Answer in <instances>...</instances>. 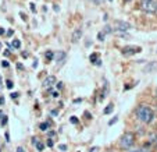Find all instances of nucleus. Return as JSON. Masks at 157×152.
<instances>
[{"instance_id": "nucleus-1", "label": "nucleus", "mask_w": 157, "mask_h": 152, "mask_svg": "<svg viewBox=\"0 0 157 152\" xmlns=\"http://www.w3.org/2000/svg\"><path fill=\"white\" fill-rule=\"evenodd\" d=\"M135 114H136V119L139 122H142L143 124H149L154 119L153 109L150 106H147V105H139L136 107V110H135Z\"/></svg>"}, {"instance_id": "nucleus-2", "label": "nucleus", "mask_w": 157, "mask_h": 152, "mask_svg": "<svg viewBox=\"0 0 157 152\" xmlns=\"http://www.w3.org/2000/svg\"><path fill=\"white\" fill-rule=\"evenodd\" d=\"M135 144V134L133 133H124L120 138V148L121 149H131Z\"/></svg>"}, {"instance_id": "nucleus-3", "label": "nucleus", "mask_w": 157, "mask_h": 152, "mask_svg": "<svg viewBox=\"0 0 157 152\" xmlns=\"http://www.w3.org/2000/svg\"><path fill=\"white\" fill-rule=\"evenodd\" d=\"M139 7L146 14H154L157 13V0H140Z\"/></svg>"}, {"instance_id": "nucleus-4", "label": "nucleus", "mask_w": 157, "mask_h": 152, "mask_svg": "<svg viewBox=\"0 0 157 152\" xmlns=\"http://www.w3.org/2000/svg\"><path fill=\"white\" fill-rule=\"evenodd\" d=\"M114 30L116 31H120V32H125V31L131 30V24L129 22H127V21H121V20H116L114 21Z\"/></svg>"}, {"instance_id": "nucleus-5", "label": "nucleus", "mask_w": 157, "mask_h": 152, "mask_svg": "<svg viewBox=\"0 0 157 152\" xmlns=\"http://www.w3.org/2000/svg\"><path fill=\"white\" fill-rule=\"evenodd\" d=\"M121 52L124 56H132V54H136L139 52H142V48L140 46H125V48H122Z\"/></svg>"}, {"instance_id": "nucleus-6", "label": "nucleus", "mask_w": 157, "mask_h": 152, "mask_svg": "<svg viewBox=\"0 0 157 152\" xmlns=\"http://www.w3.org/2000/svg\"><path fill=\"white\" fill-rule=\"evenodd\" d=\"M54 84H56V77H54V75H49V77H46L44 81H43V88L44 90H48V88L53 86Z\"/></svg>"}, {"instance_id": "nucleus-7", "label": "nucleus", "mask_w": 157, "mask_h": 152, "mask_svg": "<svg viewBox=\"0 0 157 152\" xmlns=\"http://www.w3.org/2000/svg\"><path fill=\"white\" fill-rule=\"evenodd\" d=\"M82 36V30L81 28H77V30L72 32V42H78Z\"/></svg>"}, {"instance_id": "nucleus-8", "label": "nucleus", "mask_w": 157, "mask_h": 152, "mask_svg": "<svg viewBox=\"0 0 157 152\" xmlns=\"http://www.w3.org/2000/svg\"><path fill=\"white\" fill-rule=\"evenodd\" d=\"M90 62L93 63V64H96V66H100L101 63H100V59H99V54L98 53H93L90 54Z\"/></svg>"}, {"instance_id": "nucleus-9", "label": "nucleus", "mask_w": 157, "mask_h": 152, "mask_svg": "<svg viewBox=\"0 0 157 152\" xmlns=\"http://www.w3.org/2000/svg\"><path fill=\"white\" fill-rule=\"evenodd\" d=\"M154 69H157V63H150V64H147V66L145 67V73H151Z\"/></svg>"}, {"instance_id": "nucleus-10", "label": "nucleus", "mask_w": 157, "mask_h": 152, "mask_svg": "<svg viewBox=\"0 0 157 152\" xmlns=\"http://www.w3.org/2000/svg\"><path fill=\"white\" fill-rule=\"evenodd\" d=\"M149 144H153V145H157V133H153L149 137Z\"/></svg>"}, {"instance_id": "nucleus-11", "label": "nucleus", "mask_w": 157, "mask_h": 152, "mask_svg": "<svg viewBox=\"0 0 157 152\" xmlns=\"http://www.w3.org/2000/svg\"><path fill=\"white\" fill-rule=\"evenodd\" d=\"M113 110H114V105H113V103H110L109 106H107L106 109H104V112H103V113H104V114H110V113H111V112H113Z\"/></svg>"}, {"instance_id": "nucleus-12", "label": "nucleus", "mask_w": 157, "mask_h": 152, "mask_svg": "<svg viewBox=\"0 0 157 152\" xmlns=\"http://www.w3.org/2000/svg\"><path fill=\"white\" fill-rule=\"evenodd\" d=\"M56 56H57V62L61 63V62H63V59L65 57V53H64V52H57Z\"/></svg>"}, {"instance_id": "nucleus-13", "label": "nucleus", "mask_w": 157, "mask_h": 152, "mask_svg": "<svg viewBox=\"0 0 157 152\" xmlns=\"http://www.w3.org/2000/svg\"><path fill=\"white\" fill-rule=\"evenodd\" d=\"M48 127H49V123L44 122V123H42V124L39 126V130H42V131H46V130H48Z\"/></svg>"}, {"instance_id": "nucleus-14", "label": "nucleus", "mask_w": 157, "mask_h": 152, "mask_svg": "<svg viewBox=\"0 0 157 152\" xmlns=\"http://www.w3.org/2000/svg\"><path fill=\"white\" fill-rule=\"evenodd\" d=\"M128 152H149L146 148H133V149H129Z\"/></svg>"}, {"instance_id": "nucleus-15", "label": "nucleus", "mask_w": 157, "mask_h": 152, "mask_svg": "<svg viewBox=\"0 0 157 152\" xmlns=\"http://www.w3.org/2000/svg\"><path fill=\"white\" fill-rule=\"evenodd\" d=\"M13 48H15V49H18V48H20V46H21V42L20 41H18V39H14V41H13Z\"/></svg>"}, {"instance_id": "nucleus-16", "label": "nucleus", "mask_w": 157, "mask_h": 152, "mask_svg": "<svg viewBox=\"0 0 157 152\" xmlns=\"http://www.w3.org/2000/svg\"><path fill=\"white\" fill-rule=\"evenodd\" d=\"M53 57H54V53H53V52H50V50L46 52V59H48V62H50Z\"/></svg>"}, {"instance_id": "nucleus-17", "label": "nucleus", "mask_w": 157, "mask_h": 152, "mask_svg": "<svg viewBox=\"0 0 157 152\" xmlns=\"http://www.w3.org/2000/svg\"><path fill=\"white\" fill-rule=\"evenodd\" d=\"M35 145H36V148H38V151H40V152L44 149V145H43V144H42V142H39V141L35 144Z\"/></svg>"}, {"instance_id": "nucleus-18", "label": "nucleus", "mask_w": 157, "mask_h": 152, "mask_svg": "<svg viewBox=\"0 0 157 152\" xmlns=\"http://www.w3.org/2000/svg\"><path fill=\"white\" fill-rule=\"evenodd\" d=\"M13 86H14V84H13V81L7 80V81H6V88H9V90H11Z\"/></svg>"}, {"instance_id": "nucleus-19", "label": "nucleus", "mask_w": 157, "mask_h": 152, "mask_svg": "<svg viewBox=\"0 0 157 152\" xmlns=\"http://www.w3.org/2000/svg\"><path fill=\"white\" fill-rule=\"evenodd\" d=\"M104 34H111L113 32V30H111V27H109V25H106V27H104V31H103Z\"/></svg>"}, {"instance_id": "nucleus-20", "label": "nucleus", "mask_w": 157, "mask_h": 152, "mask_svg": "<svg viewBox=\"0 0 157 152\" xmlns=\"http://www.w3.org/2000/svg\"><path fill=\"white\" fill-rule=\"evenodd\" d=\"M104 35H106V34H104V32H99L98 39H99V41H104Z\"/></svg>"}, {"instance_id": "nucleus-21", "label": "nucleus", "mask_w": 157, "mask_h": 152, "mask_svg": "<svg viewBox=\"0 0 157 152\" xmlns=\"http://www.w3.org/2000/svg\"><path fill=\"white\" fill-rule=\"evenodd\" d=\"M117 120H118V117H114L113 120H110V122H109V124H110V126H113L114 123H117Z\"/></svg>"}, {"instance_id": "nucleus-22", "label": "nucleus", "mask_w": 157, "mask_h": 152, "mask_svg": "<svg viewBox=\"0 0 157 152\" xmlns=\"http://www.w3.org/2000/svg\"><path fill=\"white\" fill-rule=\"evenodd\" d=\"M70 122H71V123H75V124H77V123H78V119H77V117H71V119H70Z\"/></svg>"}, {"instance_id": "nucleus-23", "label": "nucleus", "mask_w": 157, "mask_h": 152, "mask_svg": "<svg viewBox=\"0 0 157 152\" xmlns=\"http://www.w3.org/2000/svg\"><path fill=\"white\" fill-rule=\"evenodd\" d=\"M6 123H7V116H3V120H2V124H6Z\"/></svg>"}, {"instance_id": "nucleus-24", "label": "nucleus", "mask_w": 157, "mask_h": 152, "mask_svg": "<svg viewBox=\"0 0 157 152\" xmlns=\"http://www.w3.org/2000/svg\"><path fill=\"white\" fill-rule=\"evenodd\" d=\"M98 146H93V148H90V151H89V152H98Z\"/></svg>"}, {"instance_id": "nucleus-25", "label": "nucleus", "mask_w": 157, "mask_h": 152, "mask_svg": "<svg viewBox=\"0 0 157 152\" xmlns=\"http://www.w3.org/2000/svg\"><path fill=\"white\" fill-rule=\"evenodd\" d=\"M2 64H3V67H9V62H6V60H3Z\"/></svg>"}, {"instance_id": "nucleus-26", "label": "nucleus", "mask_w": 157, "mask_h": 152, "mask_svg": "<svg viewBox=\"0 0 157 152\" xmlns=\"http://www.w3.org/2000/svg\"><path fill=\"white\" fill-rule=\"evenodd\" d=\"M17 152H25V149L21 148V146H18V148H17Z\"/></svg>"}, {"instance_id": "nucleus-27", "label": "nucleus", "mask_w": 157, "mask_h": 152, "mask_svg": "<svg viewBox=\"0 0 157 152\" xmlns=\"http://www.w3.org/2000/svg\"><path fill=\"white\" fill-rule=\"evenodd\" d=\"M57 88H59V90H61V88H63V82H57Z\"/></svg>"}, {"instance_id": "nucleus-28", "label": "nucleus", "mask_w": 157, "mask_h": 152, "mask_svg": "<svg viewBox=\"0 0 157 152\" xmlns=\"http://www.w3.org/2000/svg\"><path fill=\"white\" fill-rule=\"evenodd\" d=\"M65 149H67V146L65 145H60V151H65Z\"/></svg>"}, {"instance_id": "nucleus-29", "label": "nucleus", "mask_w": 157, "mask_h": 152, "mask_svg": "<svg viewBox=\"0 0 157 152\" xmlns=\"http://www.w3.org/2000/svg\"><path fill=\"white\" fill-rule=\"evenodd\" d=\"M48 146H53V141H52V140L48 141Z\"/></svg>"}, {"instance_id": "nucleus-30", "label": "nucleus", "mask_w": 157, "mask_h": 152, "mask_svg": "<svg viewBox=\"0 0 157 152\" xmlns=\"http://www.w3.org/2000/svg\"><path fill=\"white\" fill-rule=\"evenodd\" d=\"M6 141H7V142L10 141V134H9V133H6Z\"/></svg>"}, {"instance_id": "nucleus-31", "label": "nucleus", "mask_w": 157, "mask_h": 152, "mask_svg": "<svg viewBox=\"0 0 157 152\" xmlns=\"http://www.w3.org/2000/svg\"><path fill=\"white\" fill-rule=\"evenodd\" d=\"M17 96H18L17 92H13V94H11V98H17Z\"/></svg>"}, {"instance_id": "nucleus-32", "label": "nucleus", "mask_w": 157, "mask_h": 152, "mask_svg": "<svg viewBox=\"0 0 157 152\" xmlns=\"http://www.w3.org/2000/svg\"><path fill=\"white\" fill-rule=\"evenodd\" d=\"M4 103V98L3 96H0V105H3Z\"/></svg>"}, {"instance_id": "nucleus-33", "label": "nucleus", "mask_w": 157, "mask_h": 152, "mask_svg": "<svg viewBox=\"0 0 157 152\" xmlns=\"http://www.w3.org/2000/svg\"><path fill=\"white\" fill-rule=\"evenodd\" d=\"M92 2H93V3H101V2H103V0H92Z\"/></svg>"}, {"instance_id": "nucleus-34", "label": "nucleus", "mask_w": 157, "mask_h": 152, "mask_svg": "<svg viewBox=\"0 0 157 152\" xmlns=\"http://www.w3.org/2000/svg\"><path fill=\"white\" fill-rule=\"evenodd\" d=\"M52 96H54V98H57V96H59V92H53V94H52Z\"/></svg>"}, {"instance_id": "nucleus-35", "label": "nucleus", "mask_w": 157, "mask_h": 152, "mask_svg": "<svg viewBox=\"0 0 157 152\" xmlns=\"http://www.w3.org/2000/svg\"><path fill=\"white\" fill-rule=\"evenodd\" d=\"M0 119H3V112L0 110Z\"/></svg>"}, {"instance_id": "nucleus-36", "label": "nucleus", "mask_w": 157, "mask_h": 152, "mask_svg": "<svg viewBox=\"0 0 157 152\" xmlns=\"http://www.w3.org/2000/svg\"><path fill=\"white\" fill-rule=\"evenodd\" d=\"M2 34H4V31H3V28H0V35H2Z\"/></svg>"}, {"instance_id": "nucleus-37", "label": "nucleus", "mask_w": 157, "mask_h": 152, "mask_svg": "<svg viewBox=\"0 0 157 152\" xmlns=\"http://www.w3.org/2000/svg\"><path fill=\"white\" fill-rule=\"evenodd\" d=\"M124 2H132V0H124Z\"/></svg>"}, {"instance_id": "nucleus-38", "label": "nucleus", "mask_w": 157, "mask_h": 152, "mask_svg": "<svg viewBox=\"0 0 157 152\" xmlns=\"http://www.w3.org/2000/svg\"><path fill=\"white\" fill-rule=\"evenodd\" d=\"M156 98H157V90H156Z\"/></svg>"}, {"instance_id": "nucleus-39", "label": "nucleus", "mask_w": 157, "mask_h": 152, "mask_svg": "<svg viewBox=\"0 0 157 152\" xmlns=\"http://www.w3.org/2000/svg\"><path fill=\"white\" fill-rule=\"evenodd\" d=\"M110 2H111V0H110Z\"/></svg>"}]
</instances>
